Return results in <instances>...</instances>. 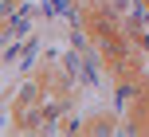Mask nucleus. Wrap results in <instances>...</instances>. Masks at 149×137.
Returning <instances> with one entry per match:
<instances>
[{"mask_svg": "<svg viewBox=\"0 0 149 137\" xmlns=\"http://www.w3.org/2000/svg\"><path fill=\"white\" fill-rule=\"evenodd\" d=\"M39 102H43V86H39V82H24L20 86V98H16V110L39 106Z\"/></svg>", "mask_w": 149, "mask_h": 137, "instance_id": "obj_1", "label": "nucleus"}, {"mask_svg": "<svg viewBox=\"0 0 149 137\" xmlns=\"http://www.w3.org/2000/svg\"><path fill=\"white\" fill-rule=\"evenodd\" d=\"M59 133H86V122H82L79 114H71V110H67V114L59 118Z\"/></svg>", "mask_w": 149, "mask_h": 137, "instance_id": "obj_2", "label": "nucleus"}, {"mask_svg": "<svg viewBox=\"0 0 149 137\" xmlns=\"http://www.w3.org/2000/svg\"><path fill=\"white\" fill-rule=\"evenodd\" d=\"M86 133H114V118L110 114H98L86 122Z\"/></svg>", "mask_w": 149, "mask_h": 137, "instance_id": "obj_3", "label": "nucleus"}, {"mask_svg": "<svg viewBox=\"0 0 149 137\" xmlns=\"http://www.w3.org/2000/svg\"><path fill=\"white\" fill-rule=\"evenodd\" d=\"M110 8H114L118 16H130V12H134V4H130V0H110Z\"/></svg>", "mask_w": 149, "mask_h": 137, "instance_id": "obj_4", "label": "nucleus"}]
</instances>
